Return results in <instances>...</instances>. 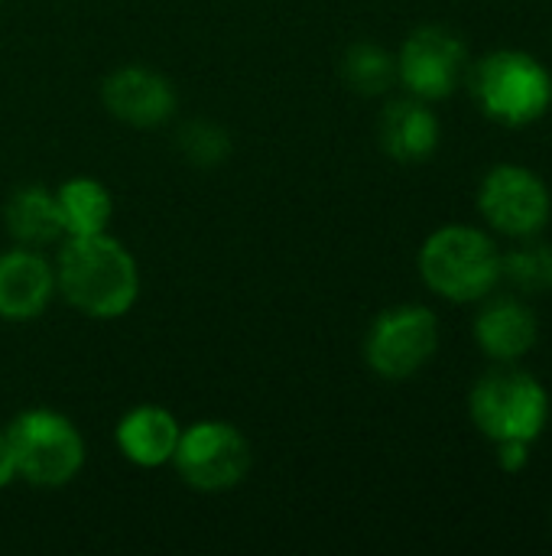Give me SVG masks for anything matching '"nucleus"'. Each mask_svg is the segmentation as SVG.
Masks as SVG:
<instances>
[{
    "label": "nucleus",
    "instance_id": "obj_1",
    "mask_svg": "<svg viewBox=\"0 0 552 556\" xmlns=\"http://www.w3.org/2000/svg\"><path fill=\"white\" fill-rule=\"evenodd\" d=\"M55 290L88 319H117L140 296V267L107 231L65 238L55 257Z\"/></svg>",
    "mask_w": 552,
    "mask_h": 556
},
{
    "label": "nucleus",
    "instance_id": "obj_2",
    "mask_svg": "<svg viewBox=\"0 0 552 556\" xmlns=\"http://www.w3.org/2000/svg\"><path fill=\"white\" fill-rule=\"evenodd\" d=\"M420 277L449 303H478L501 280V251L472 225H446L426 238L420 251Z\"/></svg>",
    "mask_w": 552,
    "mask_h": 556
},
{
    "label": "nucleus",
    "instance_id": "obj_3",
    "mask_svg": "<svg viewBox=\"0 0 552 556\" xmlns=\"http://www.w3.org/2000/svg\"><path fill=\"white\" fill-rule=\"evenodd\" d=\"M472 94L491 121L524 127L547 114L552 78L534 55L521 49H498L472 68Z\"/></svg>",
    "mask_w": 552,
    "mask_h": 556
},
{
    "label": "nucleus",
    "instance_id": "obj_4",
    "mask_svg": "<svg viewBox=\"0 0 552 556\" xmlns=\"http://www.w3.org/2000/svg\"><path fill=\"white\" fill-rule=\"evenodd\" d=\"M7 440L16 479L36 489H62L85 466V440L78 427L55 410H23L10 420Z\"/></svg>",
    "mask_w": 552,
    "mask_h": 556
},
{
    "label": "nucleus",
    "instance_id": "obj_5",
    "mask_svg": "<svg viewBox=\"0 0 552 556\" xmlns=\"http://www.w3.org/2000/svg\"><path fill=\"white\" fill-rule=\"evenodd\" d=\"M468 410L475 427L495 443H534L550 420L547 388L517 368L488 371L472 397Z\"/></svg>",
    "mask_w": 552,
    "mask_h": 556
},
{
    "label": "nucleus",
    "instance_id": "obj_6",
    "mask_svg": "<svg viewBox=\"0 0 552 556\" xmlns=\"http://www.w3.org/2000/svg\"><path fill=\"white\" fill-rule=\"evenodd\" d=\"M172 466L195 492H228L251 472V443L228 420H198L179 433Z\"/></svg>",
    "mask_w": 552,
    "mask_h": 556
},
{
    "label": "nucleus",
    "instance_id": "obj_7",
    "mask_svg": "<svg viewBox=\"0 0 552 556\" xmlns=\"http://www.w3.org/2000/svg\"><path fill=\"white\" fill-rule=\"evenodd\" d=\"M439 349V319L426 306H394L381 313L364 339V358L384 381L413 378Z\"/></svg>",
    "mask_w": 552,
    "mask_h": 556
},
{
    "label": "nucleus",
    "instance_id": "obj_8",
    "mask_svg": "<svg viewBox=\"0 0 552 556\" xmlns=\"http://www.w3.org/2000/svg\"><path fill=\"white\" fill-rule=\"evenodd\" d=\"M550 189L547 182L517 163L495 166L478 186V212L485 222L508 238H534L550 222Z\"/></svg>",
    "mask_w": 552,
    "mask_h": 556
},
{
    "label": "nucleus",
    "instance_id": "obj_9",
    "mask_svg": "<svg viewBox=\"0 0 552 556\" xmlns=\"http://www.w3.org/2000/svg\"><path fill=\"white\" fill-rule=\"evenodd\" d=\"M468 62L465 42L446 26H420L397 55V81L420 101H442L455 91Z\"/></svg>",
    "mask_w": 552,
    "mask_h": 556
},
{
    "label": "nucleus",
    "instance_id": "obj_10",
    "mask_svg": "<svg viewBox=\"0 0 552 556\" xmlns=\"http://www.w3.org/2000/svg\"><path fill=\"white\" fill-rule=\"evenodd\" d=\"M101 104L120 124L146 130L172 121L179 98L166 75L146 65H120L101 81Z\"/></svg>",
    "mask_w": 552,
    "mask_h": 556
},
{
    "label": "nucleus",
    "instance_id": "obj_11",
    "mask_svg": "<svg viewBox=\"0 0 552 556\" xmlns=\"http://www.w3.org/2000/svg\"><path fill=\"white\" fill-rule=\"evenodd\" d=\"M55 296V267L36 248H10L0 254V319L29 323L46 313Z\"/></svg>",
    "mask_w": 552,
    "mask_h": 556
},
{
    "label": "nucleus",
    "instance_id": "obj_12",
    "mask_svg": "<svg viewBox=\"0 0 552 556\" xmlns=\"http://www.w3.org/2000/svg\"><path fill=\"white\" fill-rule=\"evenodd\" d=\"M179 433H182V427L166 407L143 404L120 417V424L114 430V443L127 463H133L140 469H159V466L172 463Z\"/></svg>",
    "mask_w": 552,
    "mask_h": 556
},
{
    "label": "nucleus",
    "instance_id": "obj_13",
    "mask_svg": "<svg viewBox=\"0 0 552 556\" xmlns=\"http://www.w3.org/2000/svg\"><path fill=\"white\" fill-rule=\"evenodd\" d=\"M475 342L495 362H517L537 342V316L514 296H495L475 319Z\"/></svg>",
    "mask_w": 552,
    "mask_h": 556
},
{
    "label": "nucleus",
    "instance_id": "obj_14",
    "mask_svg": "<svg viewBox=\"0 0 552 556\" xmlns=\"http://www.w3.org/2000/svg\"><path fill=\"white\" fill-rule=\"evenodd\" d=\"M377 134L387 156L397 163H420L439 147V117L429 111V101L410 94L384 108Z\"/></svg>",
    "mask_w": 552,
    "mask_h": 556
},
{
    "label": "nucleus",
    "instance_id": "obj_15",
    "mask_svg": "<svg viewBox=\"0 0 552 556\" xmlns=\"http://www.w3.org/2000/svg\"><path fill=\"white\" fill-rule=\"evenodd\" d=\"M3 228L23 248H49L65 241V225L55 205V192L46 186H20L3 205Z\"/></svg>",
    "mask_w": 552,
    "mask_h": 556
},
{
    "label": "nucleus",
    "instance_id": "obj_16",
    "mask_svg": "<svg viewBox=\"0 0 552 556\" xmlns=\"http://www.w3.org/2000/svg\"><path fill=\"white\" fill-rule=\"evenodd\" d=\"M55 205H59V215L65 225V238L101 235V231H107V222L114 215L111 189L91 176L65 179L55 189Z\"/></svg>",
    "mask_w": 552,
    "mask_h": 556
},
{
    "label": "nucleus",
    "instance_id": "obj_17",
    "mask_svg": "<svg viewBox=\"0 0 552 556\" xmlns=\"http://www.w3.org/2000/svg\"><path fill=\"white\" fill-rule=\"evenodd\" d=\"M501 280L521 293H550L552 290V244L521 238L517 248L501 254Z\"/></svg>",
    "mask_w": 552,
    "mask_h": 556
},
{
    "label": "nucleus",
    "instance_id": "obj_18",
    "mask_svg": "<svg viewBox=\"0 0 552 556\" xmlns=\"http://www.w3.org/2000/svg\"><path fill=\"white\" fill-rule=\"evenodd\" d=\"M342 78L358 94H368V98L384 94L397 81V59L374 42H355L342 55Z\"/></svg>",
    "mask_w": 552,
    "mask_h": 556
},
{
    "label": "nucleus",
    "instance_id": "obj_19",
    "mask_svg": "<svg viewBox=\"0 0 552 556\" xmlns=\"http://www.w3.org/2000/svg\"><path fill=\"white\" fill-rule=\"evenodd\" d=\"M179 150L182 156L198 169H215L231 156V137L221 124L195 117L179 130Z\"/></svg>",
    "mask_w": 552,
    "mask_h": 556
},
{
    "label": "nucleus",
    "instance_id": "obj_20",
    "mask_svg": "<svg viewBox=\"0 0 552 556\" xmlns=\"http://www.w3.org/2000/svg\"><path fill=\"white\" fill-rule=\"evenodd\" d=\"M498 446H501V466H504V469L517 472V469L527 466V459H530L527 446H530V443H498Z\"/></svg>",
    "mask_w": 552,
    "mask_h": 556
},
{
    "label": "nucleus",
    "instance_id": "obj_21",
    "mask_svg": "<svg viewBox=\"0 0 552 556\" xmlns=\"http://www.w3.org/2000/svg\"><path fill=\"white\" fill-rule=\"evenodd\" d=\"M16 479V466H13V450L7 440V430H0V489H7Z\"/></svg>",
    "mask_w": 552,
    "mask_h": 556
},
{
    "label": "nucleus",
    "instance_id": "obj_22",
    "mask_svg": "<svg viewBox=\"0 0 552 556\" xmlns=\"http://www.w3.org/2000/svg\"><path fill=\"white\" fill-rule=\"evenodd\" d=\"M0 3H3V0H0Z\"/></svg>",
    "mask_w": 552,
    "mask_h": 556
}]
</instances>
